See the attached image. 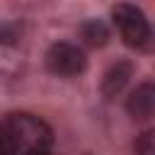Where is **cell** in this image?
Instances as JSON below:
<instances>
[{
    "mask_svg": "<svg viewBox=\"0 0 155 155\" xmlns=\"http://www.w3.org/2000/svg\"><path fill=\"white\" fill-rule=\"evenodd\" d=\"M0 131L12 150V155H24L34 150H48L51 148V128L44 119L34 114H10L0 121Z\"/></svg>",
    "mask_w": 155,
    "mask_h": 155,
    "instance_id": "obj_1",
    "label": "cell"
},
{
    "mask_svg": "<svg viewBox=\"0 0 155 155\" xmlns=\"http://www.w3.org/2000/svg\"><path fill=\"white\" fill-rule=\"evenodd\" d=\"M111 19H114V24H116L126 46L145 48L150 44V36H153L150 22H148V17L143 15L140 7L131 5V2H119V5L111 7Z\"/></svg>",
    "mask_w": 155,
    "mask_h": 155,
    "instance_id": "obj_2",
    "label": "cell"
},
{
    "mask_svg": "<svg viewBox=\"0 0 155 155\" xmlns=\"http://www.w3.org/2000/svg\"><path fill=\"white\" fill-rule=\"evenodd\" d=\"M44 61H46L48 73H53L58 78H75V75L85 73V68H87L85 51L78 44H70V41H56V44H51Z\"/></svg>",
    "mask_w": 155,
    "mask_h": 155,
    "instance_id": "obj_3",
    "label": "cell"
},
{
    "mask_svg": "<svg viewBox=\"0 0 155 155\" xmlns=\"http://www.w3.org/2000/svg\"><path fill=\"white\" fill-rule=\"evenodd\" d=\"M153 107H155V87H153V82H140L126 99V111L136 121L150 119L153 116Z\"/></svg>",
    "mask_w": 155,
    "mask_h": 155,
    "instance_id": "obj_4",
    "label": "cell"
},
{
    "mask_svg": "<svg viewBox=\"0 0 155 155\" xmlns=\"http://www.w3.org/2000/svg\"><path fill=\"white\" fill-rule=\"evenodd\" d=\"M131 75H133L131 61H116V63L104 73V78H102V94H104L107 99H114L116 94L124 92V87L128 85Z\"/></svg>",
    "mask_w": 155,
    "mask_h": 155,
    "instance_id": "obj_5",
    "label": "cell"
},
{
    "mask_svg": "<svg viewBox=\"0 0 155 155\" xmlns=\"http://www.w3.org/2000/svg\"><path fill=\"white\" fill-rule=\"evenodd\" d=\"M80 39L87 46H104L109 41V27L102 19H85L80 24Z\"/></svg>",
    "mask_w": 155,
    "mask_h": 155,
    "instance_id": "obj_6",
    "label": "cell"
},
{
    "mask_svg": "<svg viewBox=\"0 0 155 155\" xmlns=\"http://www.w3.org/2000/svg\"><path fill=\"white\" fill-rule=\"evenodd\" d=\"M136 155H155V143H153L150 131L140 133V138L136 140Z\"/></svg>",
    "mask_w": 155,
    "mask_h": 155,
    "instance_id": "obj_7",
    "label": "cell"
},
{
    "mask_svg": "<svg viewBox=\"0 0 155 155\" xmlns=\"http://www.w3.org/2000/svg\"><path fill=\"white\" fill-rule=\"evenodd\" d=\"M24 155H48V150H34V153H24Z\"/></svg>",
    "mask_w": 155,
    "mask_h": 155,
    "instance_id": "obj_8",
    "label": "cell"
}]
</instances>
